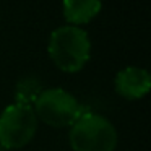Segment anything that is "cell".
I'll use <instances>...</instances> for the list:
<instances>
[{"label": "cell", "instance_id": "5", "mask_svg": "<svg viewBox=\"0 0 151 151\" xmlns=\"http://www.w3.org/2000/svg\"><path fill=\"white\" fill-rule=\"evenodd\" d=\"M151 88V76L145 68L127 67L115 76V91L127 99H140Z\"/></svg>", "mask_w": 151, "mask_h": 151}, {"label": "cell", "instance_id": "2", "mask_svg": "<svg viewBox=\"0 0 151 151\" xmlns=\"http://www.w3.org/2000/svg\"><path fill=\"white\" fill-rule=\"evenodd\" d=\"M68 140L73 151H114L117 132L104 115L86 111L70 127Z\"/></svg>", "mask_w": 151, "mask_h": 151}, {"label": "cell", "instance_id": "3", "mask_svg": "<svg viewBox=\"0 0 151 151\" xmlns=\"http://www.w3.org/2000/svg\"><path fill=\"white\" fill-rule=\"evenodd\" d=\"M88 109L62 88L42 89L34 102L36 117L50 127H72Z\"/></svg>", "mask_w": 151, "mask_h": 151}, {"label": "cell", "instance_id": "7", "mask_svg": "<svg viewBox=\"0 0 151 151\" xmlns=\"http://www.w3.org/2000/svg\"><path fill=\"white\" fill-rule=\"evenodd\" d=\"M42 93V85L36 76H26L20 80L15 91V99L20 104L31 106V102H36L37 96Z\"/></svg>", "mask_w": 151, "mask_h": 151}, {"label": "cell", "instance_id": "4", "mask_svg": "<svg viewBox=\"0 0 151 151\" xmlns=\"http://www.w3.org/2000/svg\"><path fill=\"white\" fill-rule=\"evenodd\" d=\"M37 130V117L31 106H8L0 114V145L7 150L23 148L34 138Z\"/></svg>", "mask_w": 151, "mask_h": 151}, {"label": "cell", "instance_id": "6", "mask_svg": "<svg viewBox=\"0 0 151 151\" xmlns=\"http://www.w3.org/2000/svg\"><path fill=\"white\" fill-rule=\"evenodd\" d=\"M101 7V0H63V17L72 26H78L89 23Z\"/></svg>", "mask_w": 151, "mask_h": 151}, {"label": "cell", "instance_id": "1", "mask_svg": "<svg viewBox=\"0 0 151 151\" xmlns=\"http://www.w3.org/2000/svg\"><path fill=\"white\" fill-rule=\"evenodd\" d=\"M49 55L62 72H80L91 55V41L85 29L78 26H60L49 39Z\"/></svg>", "mask_w": 151, "mask_h": 151}]
</instances>
